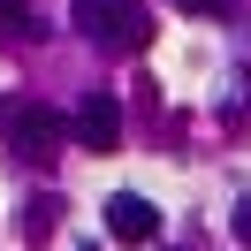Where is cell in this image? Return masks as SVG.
Returning <instances> with one entry per match:
<instances>
[{
    "label": "cell",
    "instance_id": "1",
    "mask_svg": "<svg viewBox=\"0 0 251 251\" xmlns=\"http://www.w3.org/2000/svg\"><path fill=\"white\" fill-rule=\"evenodd\" d=\"M76 31H92L107 53H145L152 16H145L137 0H76Z\"/></svg>",
    "mask_w": 251,
    "mask_h": 251
},
{
    "label": "cell",
    "instance_id": "2",
    "mask_svg": "<svg viewBox=\"0 0 251 251\" xmlns=\"http://www.w3.org/2000/svg\"><path fill=\"white\" fill-rule=\"evenodd\" d=\"M8 129H16V152H31V160H53L76 129H69V114H53V107H16L8 114Z\"/></svg>",
    "mask_w": 251,
    "mask_h": 251
},
{
    "label": "cell",
    "instance_id": "5",
    "mask_svg": "<svg viewBox=\"0 0 251 251\" xmlns=\"http://www.w3.org/2000/svg\"><path fill=\"white\" fill-rule=\"evenodd\" d=\"M38 38V23H31V8H23V0H0V38Z\"/></svg>",
    "mask_w": 251,
    "mask_h": 251
},
{
    "label": "cell",
    "instance_id": "4",
    "mask_svg": "<svg viewBox=\"0 0 251 251\" xmlns=\"http://www.w3.org/2000/svg\"><path fill=\"white\" fill-rule=\"evenodd\" d=\"M107 236H114V244H152V236H160L152 198H137V190H114V198H107Z\"/></svg>",
    "mask_w": 251,
    "mask_h": 251
},
{
    "label": "cell",
    "instance_id": "6",
    "mask_svg": "<svg viewBox=\"0 0 251 251\" xmlns=\"http://www.w3.org/2000/svg\"><path fill=\"white\" fill-rule=\"evenodd\" d=\"M175 8H183V16H213V23L236 16V0H175Z\"/></svg>",
    "mask_w": 251,
    "mask_h": 251
},
{
    "label": "cell",
    "instance_id": "3",
    "mask_svg": "<svg viewBox=\"0 0 251 251\" xmlns=\"http://www.w3.org/2000/svg\"><path fill=\"white\" fill-rule=\"evenodd\" d=\"M69 129H76L84 152H114V145H122V99H114V92H92L76 114H69Z\"/></svg>",
    "mask_w": 251,
    "mask_h": 251
},
{
    "label": "cell",
    "instance_id": "7",
    "mask_svg": "<svg viewBox=\"0 0 251 251\" xmlns=\"http://www.w3.org/2000/svg\"><path fill=\"white\" fill-rule=\"evenodd\" d=\"M228 228H236V244H251V205H236V221H228Z\"/></svg>",
    "mask_w": 251,
    "mask_h": 251
}]
</instances>
